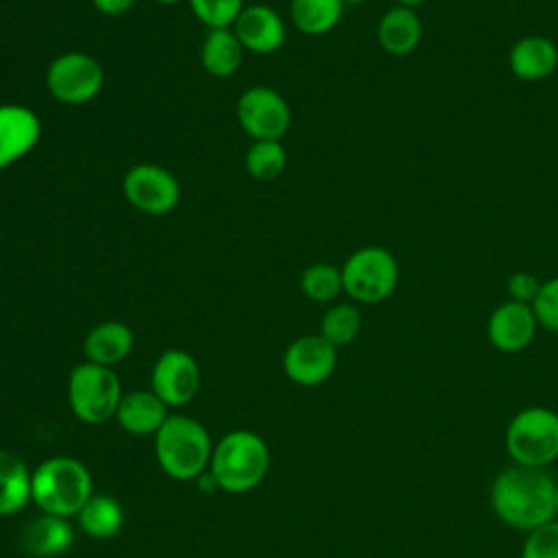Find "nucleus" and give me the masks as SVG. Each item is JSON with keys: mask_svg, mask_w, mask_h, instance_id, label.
<instances>
[{"mask_svg": "<svg viewBox=\"0 0 558 558\" xmlns=\"http://www.w3.org/2000/svg\"><path fill=\"white\" fill-rule=\"evenodd\" d=\"M541 283L538 277L534 272H527V270H517L508 277V294H510V301H517V303H527L532 305L538 290H541Z\"/></svg>", "mask_w": 558, "mask_h": 558, "instance_id": "7c9ffc66", "label": "nucleus"}, {"mask_svg": "<svg viewBox=\"0 0 558 558\" xmlns=\"http://www.w3.org/2000/svg\"><path fill=\"white\" fill-rule=\"evenodd\" d=\"M122 194L133 209L146 216H166L179 205L181 185L168 168L144 161L124 172Z\"/></svg>", "mask_w": 558, "mask_h": 558, "instance_id": "1a4fd4ad", "label": "nucleus"}, {"mask_svg": "<svg viewBox=\"0 0 558 558\" xmlns=\"http://www.w3.org/2000/svg\"><path fill=\"white\" fill-rule=\"evenodd\" d=\"M554 501H556V512H558V482H556V488H554Z\"/></svg>", "mask_w": 558, "mask_h": 558, "instance_id": "c9c22d12", "label": "nucleus"}, {"mask_svg": "<svg viewBox=\"0 0 558 558\" xmlns=\"http://www.w3.org/2000/svg\"><path fill=\"white\" fill-rule=\"evenodd\" d=\"M288 161L281 140H255L244 153V170L255 181L277 179Z\"/></svg>", "mask_w": 558, "mask_h": 558, "instance_id": "393cba45", "label": "nucleus"}, {"mask_svg": "<svg viewBox=\"0 0 558 558\" xmlns=\"http://www.w3.org/2000/svg\"><path fill=\"white\" fill-rule=\"evenodd\" d=\"M211 451L207 429L190 416L172 414L155 434L157 462L172 480L187 482L201 477L211 460Z\"/></svg>", "mask_w": 558, "mask_h": 558, "instance_id": "20e7f679", "label": "nucleus"}, {"mask_svg": "<svg viewBox=\"0 0 558 558\" xmlns=\"http://www.w3.org/2000/svg\"><path fill=\"white\" fill-rule=\"evenodd\" d=\"M366 0H342V4H364Z\"/></svg>", "mask_w": 558, "mask_h": 558, "instance_id": "f704fd0d", "label": "nucleus"}, {"mask_svg": "<svg viewBox=\"0 0 558 558\" xmlns=\"http://www.w3.org/2000/svg\"><path fill=\"white\" fill-rule=\"evenodd\" d=\"M362 329V314L353 303H336L320 318V336L336 349L351 344Z\"/></svg>", "mask_w": 558, "mask_h": 558, "instance_id": "a878e982", "label": "nucleus"}, {"mask_svg": "<svg viewBox=\"0 0 558 558\" xmlns=\"http://www.w3.org/2000/svg\"><path fill=\"white\" fill-rule=\"evenodd\" d=\"M150 384L166 405H185L201 388V368L187 351L168 349L157 357Z\"/></svg>", "mask_w": 558, "mask_h": 558, "instance_id": "f8f14e48", "label": "nucleus"}, {"mask_svg": "<svg viewBox=\"0 0 558 558\" xmlns=\"http://www.w3.org/2000/svg\"><path fill=\"white\" fill-rule=\"evenodd\" d=\"M31 501V473L24 460L0 449V517L20 512Z\"/></svg>", "mask_w": 558, "mask_h": 558, "instance_id": "4be33fe9", "label": "nucleus"}, {"mask_svg": "<svg viewBox=\"0 0 558 558\" xmlns=\"http://www.w3.org/2000/svg\"><path fill=\"white\" fill-rule=\"evenodd\" d=\"M342 272V292L351 301L362 305H375L386 301L399 283V262L397 257L377 244L362 246L353 251L344 264Z\"/></svg>", "mask_w": 558, "mask_h": 558, "instance_id": "423d86ee", "label": "nucleus"}, {"mask_svg": "<svg viewBox=\"0 0 558 558\" xmlns=\"http://www.w3.org/2000/svg\"><path fill=\"white\" fill-rule=\"evenodd\" d=\"M244 61V48L231 28L207 31L201 44V65L214 78L233 76Z\"/></svg>", "mask_w": 558, "mask_h": 558, "instance_id": "412c9836", "label": "nucleus"}, {"mask_svg": "<svg viewBox=\"0 0 558 558\" xmlns=\"http://www.w3.org/2000/svg\"><path fill=\"white\" fill-rule=\"evenodd\" d=\"M538 320L527 303L504 301L497 305L486 323L488 342L501 353H519L527 349L536 336Z\"/></svg>", "mask_w": 558, "mask_h": 558, "instance_id": "ddd939ff", "label": "nucleus"}, {"mask_svg": "<svg viewBox=\"0 0 558 558\" xmlns=\"http://www.w3.org/2000/svg\"><path fill=\"white\" fill-rule=\"evenodd\" d=\"M510 72L527 83L551 76L558 68V46L545 35H525L508 52Z\"/></svg>", "mask_w": 558, "mask_h": 558, "instance_id": "dca6fc26", "label": "nucleus"}, {"mask_svg": "<svg viewBox=\"0 0 558 558\" xmlns=\"http://www.w3.org/2000/svg\"><path fill=\"white\" fill-rule=\"evenodd\" d=\"M41 140L39 116L17 102L0 105V170L26 157Z\"/></svg>", "mask_w": 558, "mask_h": 558, "instance_id": "4468645a", "label": "nucleus"}, {"mask_svg": "<svg viewBox=\"0 0 558 558\" xmlns=\"http://www.w3.org/2000/svg\"><path fill=\"white\" fill-rule=\"evenodd\" d=\"M153 2H157V4H179L183 0H153Z\"/></svg>", "mask_w": 558, "mask_h": 558, "instance_id": "72a5a7b5", "label": "nucleus"}, {"mask_svg": "<svg viewBox=\"0 0 558 558\" xmlns=\"http://www.w3.org/2000/svg\"><path fill=\"white\" fill-rule=\"evenodd\" d=\"M299 286L310 301L331 303L342 292V272L329 262H314L301 272Z\"/></svg>", "mask_w": 558, "mask_h": 558, "instance_id": "bb28decb", "label": "nucleus"}, {"mask_svg": "<svg viewBox=\"0 0 558 558\" xmlns=\"http://www.w3.org/2000/svg\"><path fill=\"white\" fill-rule=\"evenodd\" d=\"M504 440L514 464L545 469L558 458V412L543 405L519 410L510 418Z\"/></svg>", "mask_w": 558, "mask_h": 558, "instance_id": "39448f33", "label": "nucleus"}, {"mask_svg": "<svg viewBox=\"0 0 558 558\" xmlns=\"http://www.w3.org/2000/svg\"><path fill=\"white\" fill-rule=\"evenodd\" d=\"M92 495V475L74 458H48L31 473V499L46 514L76 517Z\"/></svg>", "mask_w": 558, "mask_h": 558, "instance_id": "f03ea898", "label": "nucleus"}, {"mask_svg": "<svg viewBox=\"0 0 558 558\" xmlns=\"http://www.w3.org/2000/svg\"><path fill=\"white\" fill-rule=\"evenodd\" d=\"M377 44L392 57L412 54L423 37V22L410 7L395 4L377 22Z\"/></svg>", "mask_w": 558, "mask_h": 558, "instance_id": "f3484780", "label": "nucleus"}, {"mask_svg": "<svg viewBox=\"0 0 558 558\" xmlns=\"http://www.w3.org/2000/svg\"><path fill=\"white\" fill-rule=\"evenodd\" d=\"M76 517L81 530L98 541L116 536L124 521L120 504L107 495H92Z\"/></svg>", "mask_w": 558, "mask_h": 558, "instance_id": "b1692460", "label": "nucleus"}, {"mask_svg": "<svg viewBox=\"0 0 558 558\" xmlns=\"http://www.w3.org/2000/svg\"><path fill=\"white\" fill-rule=\"evenodd\" d=\"M74 543V530L63 517L41 514L22 530V547L35 558L63 556Z\"/></svg>", "mask_w": 558, "mask_h": 558, "instance_id": "aec40b11", "label": "nucleus"}, {"mask_svg": "<svg viewBox=\"0 0 558 558\" xmlns=\"http://www.w3.org/2000/svg\"><path fill=\"white\" fill-rule=\"evenodd\" d=\"M133 331L120 320H105L92 327L83 340V353L87 362L100 366H116L133 351Z\"/></svg>", "mask_w": 558, "mask_h": 558, "instance_id": "6ab92c4d", "label": "nucleus"}, {"mask_svg": "<svg viewBox=\"0 0 558 558\" xmlns=\"http://www.w3.org/2000/svg\"><path fill=\"white\" fill-rule=\"evenodd\" d=\"M427 0H397V4H401V7H410V9H414V7H421V4H425Z\"/></svg>", "mask_w": 558, "mask_h": 558, "instance_id": "473e14b6", "label": "nucleus"}, {"mask_svg": "<svg viewBox=\"0 0 558 558\" xmlns=\"http://www.w3.org/2000/svg\"><path fill=\"white\" fill-rule=\"evenodd\" d=\"M194 17L207 26V31L231 28L240 11L246 7L244 0H185Z\"/></svg>", "mask_w": 558, "mask_h": 558, "instance_id": "cd10ccee", "label": "nucleus"}, {"mask_svg": "<svg viewBox=\"0 0 558 558\" xmlns=\"http://www.w3.org/2000/svg\"><path fill=\"white\" fill-rule=\"evenodd\" d=\"M268 466L270 453L266 442L248 429L225 434L209 460V473L216 486L235 495L253 490L264 480Z\"/></svg>", "mask_w": 558, "mask_h": 558, "instance_id": "7ed1b4c3", "label": "nucleus"}, {"mask_svg": "<svg viewBox=\"0 0 558 558\" xmlns=\"http://www.w3.org/2000/svg\"><path fill=\"white\" fill-rule=\"evenodd\" d=\"M116 418L124 432L133 436H148L157 434L168 418V405L153 390H133L122 395Z\"/></svg>", "mask_w": 558, "mask_h": 558, "instance_id": "a211bd4d", "label": "nucleus"}, {"mask_svg": "<svg viewBox=\"0 0 558 558\" xmlns=\"http://www.w3.org/2000/svg\"><path fill=\"white\" fill-rule=\"evenodd\" d=\"M231 31L235 33L244 52L253 54L277 52L288 35L283 17L268 4H246Z\"/></svg>", "mask_w": 558, "mask_h": 558, "instance_id": "2eb2a0df", "label": "nucleus"}, {"mask_svg": "<svg viewBox=\"0 0 558 558\" xmlns=\"http://www.w3.org/2000/svg\"><path fill=\"white\" fill-rule=\"evenodd\" d=\"M538 327L558 333V277H551L541 283V290L532 303Z\"/></svg>", "mask_w": 558, "mask_h": 558, "instance_id": "c756f323", "label": "nucleus"}, {"mask_svg": "<svg viewBox=\"0 0 558 558\" xmlns=\"http://www.w3.org/2000/svg\"><path fill=\"white\" fill-rule=\"evenodd\" d=\"M242 131L255 140H281L290 131L292 111L288 100L268 85L246 87L235 102Z\"/></svg>", "mask_w": 558, "mask_h": 558, "instance_id": "9d476101", "label": "nucleus"}, {"mask_svg": "<svg viewBox=\"0 0 558 558\" xmlns=\"http://www.w3.org/2000/svg\"><path fill=\"white\" fill-rule=\"evenodd\" d=\"M554 488L556 482L545 469L512 464L495 475L490 506L501 523L527 534L556 519Z\"/></svg>", "mask_w": 558, "mask_h": 558, "instance_id": "f257e3e1", "label": "nucleus"}, {"mask_svg": "<svg viewBox=\"0 0 558 558\" xmlns=\"http://www.w3.org/2000/svg\"><path fill=\"white\" fill-rule=\"evenodd\" d=\"M120 399L122 388L113 368L85 360L70 371L68 401L74 416L83 423L98 425L113 418Z\"/></svg>", "mask_w": 558, "mask_h": 558, "instance_id": "0eeeda50", "label": "nucleus"}, {"mask_svg": "<svg viewBox=\"0 0 558 558\" xmlns=\"http://www.w3.org/2000/svg\"><path fill=\"white\" fill-rule=\"evenodd\" d=\"M135 4V0H92V7L109 17H118L124 15L126 11H131V7Z\"/></svg>", "mask_w": 558, "mask_h": 558, "instance_id": "2f4dec72", "label": "nucleus"}, {"mask_svg": "<svg viewBox=\"0 0 558 558\" xmlns=\"http://www.w3.org/2000/svg\"><path fill=\"white\" fill-rule=\"evenodd\" d=\"M521 558H558V521L556 519L527 532L521 547Z\"/></svg>", "mask_w": 558, "mask_h": 558, "instance_id": "c85d7f7f", "label": "nucleus"}, {"mask_svg": "<svg viewBox=\"0 0 558 558\" xmlns=\"http://www.w3.org/2000/svg\"><path fill=\"white\" fill-rule=\"evenodd\" d=\"M283 373L299 386H318L327 381L338 364V349L320 333L292 340L283 353Z\"/></svg>", "mask_w": 558, "mask_h": 558, "instance_id": "9b49d317", "label": "nucleus"}, {"mask_svg": "<svg viewBox=\"0 0 558 558\" xmlns=\"http://www.w3.org/2000/svg\"><path fill=\"white\" fill-rule=\"evenodd\" d=\"M342 0H290V22L303 35H327L342 20Z\"/></svg>", "mask_w": 558, "mask_h": 558, "instance_id": "5701e85b", "label": "nucleus"}, {"mask_svg": "<svg viewBox=\"0 0 558 558\" xmlns=\"http://www.w3.org/2000/svg\"><path fill=\"white\" fill-rule=\"evenodd\" d=\"M44 83L57 102L85 105L102 92L105 70L89 52L68 50L48 63Z\"/></svg>", "mask_w": 558, "mask_h": 558, "instance_id": "6e6552de", "label": "nucleus"}]
</instances>
